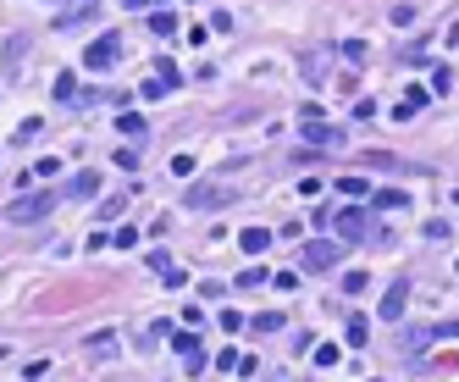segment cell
I'll list each match as a JSON object with an SVG mask.
<instances>
[{"label": "cell", "mask_w": 459, "mask_h": 382, "mask_svg": "<svg viewBox=\"0 0 459 382\" xmlns=\"http://www.w3.org/2000/svg\"><path fill=\"white\" fill-rule=\"evenodd\" d=\"M338 194H343V200H366V194H371V183H366L360 172H349V177H338Z\"/></svg>", "instance_id": "cell-16"}, {"label": "cell", "mask_w": 459, "mask_h": 382, "mask_svg": "<svg viewBox=\"0 0 459 382\" xmlns=\"http://www.w3.org/2000/svg\"><path fill=\"white\" fill-rule=\"evenodd\" d=\"M139 94H144V100H160V94H166V83H160V78H144V83H139Z\"/></svg>", "instance_id": "cell-32"}, {"label": "cell", "mask_w": 459, "mask_h": 382, "mask_svg": "<svg viewBox=\"0 0 459 382\" xmlns=\"http://www.w3.org/2000/svg\"><path fill=\"white\" fill-rule=\"evenodd\" d=\"M343 338H349L354 349H366V344H371V316H360V310H354V316H349V327H343Z\"/></svg>", "instance_id": "cell-13"}, {"label": "cell", "mask_w": 459, "mask_h": 382, "mask_svg": "<svg viewBox=\"0 0 459 382\" xmlns=\"http://www.w3.org/2000/svg\"><path fill=\"white\" fill-rule=\"evenodd\" d=\"M116 249H139V228H122V233H116Z\"/></svg>", "instance_id": "cell-35"}, {"label": "cell", "mask_w": 459, "mask_h": 382, "mask_svg": "<svg viewBox=\"0 0 459 382\" xmlns=\"http://www.w3.org/2000/svg\"><path fill=\"white\" fill-rule=\"evenodd\" d=\"M56 205H61V189H45V194L33 189V194H17L11 205H0V216H6V222H17V228H28V222H45Z\"/></svg>", "instance_id": "cell-1"}, {"label": "cell", "mask_w": 459, "mask_h": 382, "mask_svg": "<svg viewBox=\"0 0 459 382\" xmlns=\"http://www.w3.org/2000/svg\"><path fill=\"white\" fill-rule=\"evenodd\" d=\"M122 6H128V11H150L155 0H122Z\"/></svg>", "instance_id": "cell-37"}, {"label": "cell", "mask_w": 459, "mask_h": 382, "mask_svg": "<svg viewBox=\"0 0 459 382\" xmlns=\"http://www.w3.org/2000/svg\"><path fill=\"white\" fill-rule=\"evenodd\" d=\"M77 6H94V0H77Z\"/></svg>", "instance_id": "cell-38"}, {"label": "cell", "mask_w": 459, "mask_h": 382, "mask_svg": "<svg viewBox=\"0 0 459 382\" xmlns=\"http://www.w3.org/2000/svg\"><path fill=\"white\" fill-rule=\"evenodd\" d=\"M238 249H243V255H266V249H271V228H243L238 233Z\"/></svg>", "instance_id": "cell-11"}, {"label": "cell", "mask_w": 459, "mask_h": 382, "mask_svg": "<svg viewBox=\"0 0 459 382\" xmlns=\"http://www.w3.org/2000/svg\"><path fill=\"white\" fill-rule=\"evenodd\" d=\"M56 100H77V78H73V73L56 78Z\"/></svg>", "instance_id": "cell-24"}, {"label": "cell", "mask_w": 459, "mask_h": 382, "mask_svg": "<svg viewBox=\"0 0 459 382\" xmlns=\"http://www.w3.org/2000/svg\"><path fill=\"white\" fill-rule=\"evenodd\" d=\"M249 327H255V332L266 338V332H283L288 321H283V310H260V316H249Z\"/></svg>", "instance_id": "cell-17"}, {"label": "cell", "mask_w": 459, "mask_h": 382, "mask_svg": "<svg viewBox=\"0 0 459 382\" xmlns=\"http://www.w3.org/2000/svg\"><path fill=\"white\" fill-rule=\"evenodd\" d=\"M183 205H194V211H216V205H232V194L222 189V183H188Z\"/></svg>", "instance_id": "cell-6"}, {"label": "cell", "mask_w": 459, "mask_h": 382, "mask_svg": "<svg viewBox=\"0 0 459 382\" xmlns=\"http://www.w3.org/2000/svg\"><path fill=\"white\" fill-rule=\"evenodd\" d=\"M56 172H61V161H56V155H45V161H33V177H56Z\"/></svg>", "instance_id": "cell-28"}, {"label": "cell", "mask_w": 459, "mask_h": 382, "mask_svg": "<svg viewBox=\"0 0 459 382\" xmlns=\"http://www.w3.org/2000/svg\"><path fill=\"white\" fill-rule=\"evenodd\" d=\"M144 28H150L155 39H172L183 22H177V11H166V6H160V11H150V22H144Z\"/></svg>", "instance_id": "cell-12"}, {"label": "cell", "mask_w": 459, "mask_h": 382, "mask_svg": "<svg viewBox=\"0 0 459 382\" xmlns=\"http://www.w3.org/2000/svg\"><path fill=\"white\" fill-rule=\"evenodd\" d=\"M360 161H366V166H377V172H421L415 161H398V155H387V150H366Z\"/></svg>", "instance_id": "cell-9"}, {"label": "cell", "mask_w": 459, "mask_h": 382, "mask_svg": "<svg viewBox=\"0 0 459 382\" xmlns=\"http://www.w3.org/2000/svg\"><path fill=\"white\" fill-rule=\"evenodd\" d=\"M338 255H343V249H338L332 238H310L305 249H299V266H305V272H332Z\"/></svg>", "instance_id": "cell-4"}, {"label": "cell", "mask_w": 459, "mask_h": 382, "mask_svg": "<svg viewBox=\"0 0 459 382\" xmlns=\"http://www.w3.org/2000/svg\"><path fill=\"white\" fill-rule=\"evenodd\" d=\"M116 128H122V139H133V145H144V133H150V122H144V117H133V111H128V117H116Z\"/></svg>", "instance_id": "cell-15"}, {"label": "cell", "mask_w": 459, "mask_h": 382, "mask_svg": "<svg viewBox=\"0 0 459 382\" xmlns=\"http://www.w3.org/2000/svg\"><path fill=\"white\" fill-rule=\"evenodd\" d=\"M89 17H94V6H73V11L56 17V28H77V22H89Z\"/></svg>", "instance_id": "cell-19"}, {"label": "cell", "mask_w": 459, "mask_h": 382, "mask_svg": "<svg viewBox=\"0 0 459 382\" xmlns=\"http://www.w3.org/2000/svg\"><path fill=\"white\" fill-rule=\"evenodd\" d=\"M366 283H371V277H366V272H360V266H354V272H349V277H343V294H360V288H366Z\"/></svg>", "instance_id": "cell-30"}, {"label": "cell", "mask_w": 459, "mask_h": 382, "mask_svg": "<svg viewBox=\"0 0 459 382\" xmlns=\"http://www.w3.org/2000/svg\"><path fill=\"white\" fill-rule=\"evenodd\" d=\"M426 100H432V89H421V83H409V89H404V111H421Z\"/></svg>", "instance_id": "cell-20"}, {"label": "cell", "mask_w": 459, "mask_h": 382, "mask_svg": "<svg viewBox=\"0 0 459 382\" xmlns=\"http://www.w3.org/2000/svg\"><path fill=\"white\" fill-rule=\"evenodd\" d=\"M266 277H271V272H266V266H249V272H238V288H260V283H266Z\"/></svg>", "instance_id": "cell-22"}, {"label": "cell", "mask_w": 459, "mask_h": 382, "mask_svg": "<svg viewBox=\"0 0 459 382\" xmlns=\"http://www.w3.org/2000/svg\"><path fill=\"white\" fill-rule=\"evenodd\" d=\"M83 355H89V360H111V355H116V332H94V338L83 344Z\"/></svg>", "instance_id": "cell-14"}, {"label": "cell", "mask_w": 459, "mask_h": 382, "mask_svg": "<svg viewBox=\"0 0 459 382\" xmlns=\"http://www.w3.org/2000/svg\"><path fill=\"white\" fill-rule=\"evenodd\" d=\"M100 194V172H77L73 183L61 189V200H94Z\"/></svg>", "instance_id": "cell-8"}, {"label": "cell", "mask_w": 459, "mask_h": 382, "mask_svg": "<svg viewBox=\"0 0 459 382\" xmlns=\"http://www.w3.org/2000/svg\"><path fill=\"white\" fill-rule=\"evenodd\" d=\"M144 260H150V272H160V277H166V272H172V255H166V249H150V255H144Z\"/></svg>", "instance_id": "cell-25"}, {"label": "cell", "mask_w": 459, "mask_h": 382, "mask_svg": "<svg viewBox=\"0 0 459 382\" xmlns=\"http://www.w3.org/2000/svg\"><path fill=\"white\" fill-rule=\"evenodd\" d=\"M116 56H122V34H100V39L83 50V67H89V73H105Z\"/></svg>", "instance_id": "cell-5"}, {"label": "cell", "mask_w": 459, "mask_h": 382, "mask_svg": "<svg viewBox=\"0 0 459 382\" xmlns=\"http://www.w3.org/2000/svg\"><path fill=\"white\" fill-rule=\"evenodd\" d=\"M404 205H409L404 189H377V194H371V211H387V216H393V211L404 216Z\"/></svg>", "instance_id": "cell-10"}, {"label": "cell", "mask_w": 459, "mask_h": 382, "mask_svg": "<svg viewBox=\"0 0 459 382\" xmlns=\"http://www.w3.org/2000/svg\"><path fill=\"white\" fill-rule=\"evenodd\" d=\"M432 338H459V321H437V327H432Z\"/></svg>", "instance_id": "cell-36"}, {"label": "cell", "mask_w": 459, "mask_h": 382, "mask_svg": "<svg viewBox=\"0 0 459 382\" xmlns=\"http://www.w3.org/2000/svg\"><path fill=\"white\" fill-rule=\"evenodd\" d=\"M454 205H459V189H454Z\"/></svg>", "instance_id": "cell-39"}, {"label": "cell", "mask_w": 459, "mask_h": 382, "mask_svg": "<svg viewBox=\"0 0 459 382\" xmlns=\"http://www.w3.org/2000/svg\"><path fill=\"white\" fill-rule=\"evenodd\" d=\"M45 372H50V360H28V366H22V377H28V382H39Z\"/></svg>", "instance_id": "cell-34"}, {"label": "cell", "mask_w": 459, "mask_h": 382, "mask_svg": "<svg viewBox=\"0 0 459 382\" xmlns=\"http://www.w3.org/2000/svg\"><path fill=\"white\" fill-rule=\"evenodd\" d=\"M449 83H454L449 67H432V94H449Z\"/></svg>", "instance_id": "cell-31"}, {"label": "cell", "mask_w": 459, "mask_h": 382, "mask_svg": "<svg viewBox=\"0 0 459 382\" xmlns=\"http://www.w3.org/2000/svg\"><path fill=\"white\" fill-rule=\"evenodd\" d=\"M155 73H160V83H166V89H177V83H183V73H177V61H155Z\"/></svg>", "instance_id": "cell-23"}, {"label": "cell", "mask_w": 459, "mask_h": 382, "mask_svg": "<svg viewBox=\"0 0 459 382\" xmlns=\"http://www.w3.org/2000/svg\"><path fill=\"white\" fill-rule=\"evenodd\" d=\"M432 344V327H404V355H421Z\"/></svg>", "instance_id": "cell-18"}, {"label": "cell", "mask_w": 459, "mask_h": 382, "mask_svg": "<svg viewBox=\"0 0 459 382\" xmlns=\"http://www.w3.org/2000/svg\"><path fill=\"white\" fill-rule=\"evenodd\" d=\"M39 6H45V0H39Z\"/></svg>", "instance_id": "cell-40"}, {"label": "cell", "mask_w": 459, "mask_h": 382, "mask_svg": "<svg viewBox=\"0 0 459 382\" xmlns=\"http://www.w3.org/2000/svg\"><path fill=\"white\" fill-rule=\"evenodd\" d=\"M305 78L310 83H326V56H305Z\"/></svg>", "instance_id": "cell-21"}, {"label": "cell", "mask_w": 459, "mask_h": 382, "mask_svg": "<svg viewBox=\"0 0 459 382\" xmlns=\"http://www.w3.org/2000/svg\"><path fill=\"white\" fill-rule=\"evenodd\" d=\"M39 128H45V122H39V117H28V122L17 128V145H28V139H39Z\"/></svg>", "instance_id": "cell-27"}, {"label": "cell", "mask_w": 459, "mask_h": 382, "mask_svg": "<svg viewBox=\"0 0 459 382\" xmlns=\"http://www.w3.org/2000/svg\"><path fill=\"white\" fill-rule=\"evenodd\" d=\"M371 117H377V100L360 94V100H354V122H371Z\"/></svg>", "instance_id": "cell-26"}, {"label": "cell", "mask_w": 459, "mask_h": 382, "mask_svg": "<svg viewBox=\"0 0 459 382\" xmlns=\"http://www.w3.org/2000/svg\"><path fill=\"white\" fill-rule=\"evenodd\" d=\"M332 228H338V238L343 244H366L371 238V205H343V211H332Z\"/></svg>", "instance_id": "cell-3"}, {"label": "cell", "mask_w": 459, "mask_h": 382, "mask_svg": "<svg viewBox=\"0 0 459 382\" xmlns=\"http://www.w3.org/2000/svg\"><path fill=\"white\" fill-rule=\"evenodd\" d=\"M172 177H194V155H172Z\"/></svg>", "instance_id": "cell-29"}, {"label": "cell", "mask_w": 459, "mask_h": 382, "mask_svg": "<svg viewBox=\"0 0 459 382\" xmlns=\"http://www.w3.org/2000/svg\"><path fill=\"white\" fill-rule=\"evenodd\" d=\"M315 366H338V344H321L315 349Z\"/></svg>", "instance_id": "cell-33"}, {"label": "cell", "mask_w": 459, "mask_h": 382, "mask_svg": "<svg viewBox=\"0 0 459 382\" xmlns=\"http://www.w3.org/2000/svg\"><path fill=\"white\" fill-rule=\"evenodd\" d=\"M404 300H409V283L393 277V288L382 294V310H377V316H382V321H398V316H404Z\"/></svg>", "instance_id": "cell-7"}, {"label": "cell", "mask_w": 459, "mask_h": 382, "mask_svg": "<svg viewBox=\"0 0 459 382\" xmlns=\"http://www.w3.org/2000/svg\"><path fill=\"white\" fill-rule=\"evenodd\" d=\"M299 133H305V145H321V150L343 145V128H332L321 105H305V111H299Z\"/></svg>", "instance_id": "cell-2"}]
</instances>
